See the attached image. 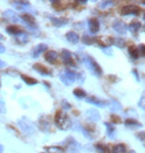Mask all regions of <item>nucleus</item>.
<instances>
[{"mask_svg":"<svg viewBox=\"0 0 145 153\" xmlns=\"http://www.w3.org/2000/svg\"><path fill=\"white\" fill-rule=\"evenodd\" d=\"M129 153H135V151H130V152H129Z\"/></svg>","mask_w":145,"mask_h":153,"instance_id":"obj_43","label":"nucleus"},{"mask_svg":"<svg viewBox=\"0 0 145 153\" xmlns=\"http://www.w3.org/2000/svg\"><path fill=\"white\" fill-rule=\"evenodd\" d=\"M45 150H47L48 153H66L62 147L59 146H50V147H45Z\"/></svg>","mask_w":145,"mask_h":153,"instance_id":"obj_23","label":"nucleus"},{"mask_svg":"<svg viewBox=\"0 0 145 153\" xmlns=\"http://www.w3.org/2000/svg\"><path fill=\"white\" fill-rule=\"evenodd\" d=\"M74 94H75L76 97H78V99H85L86 96H87L86 91L84 90H82V88H80L74 90Z\"/></svg>","mask_w":145,"mask_h":153,"instance_id":"obj_27","label":"nucleus"},{"mask_svg":"<svg viewBox=\"0 0 145 153\" xmlns=\"http://www.w3.org/2000/svg\"><path fill=\"white\" fill-rule=\"evenodd\" d=\"M57 58H58V53L56 51H49L45 54V60L50 64H54L56 62Z\"/></svg>","mask_w":145,"mask_h":153,"instance_id":"obj_15","label":"nucleus"},{"mask_svg":"<svg viewBox=\"0 0 145 153\" xmlns=\"http://www.w3.org/2000/svg\"><path fill=\"white\" fill-rule=\"evenodd\" d=\"M88 28H89V32L91 34H95V33L98 32L100 30V22L97 18H91L88 21Z\"/></svg>","mask_w":145,"mask_h":153,"instance_id":"obj_10","label":"nucleus"},{"mask_svg":"<svg viewBox=\"0 0 145 153\" xmlns=\"http://www.w3.org/2000/svg\"><path fill=\"white\" fill-rule=\"evenodd\" d=\"M6 32L8 33V34L10 35H19L20 33H22V31L18 28L17 26H14V25H11V26H8L7 28H6Z\"/></svg>","mask_w":145,"mask_h":153,"instance_id":"obj_21","label":"nucleus"},{"mask_svg":"<svg viewBox=\"0 0 145 153\" xmlns=\"http://www.w3.org/2000/svg\"><path fill=\"white\" fill-rule=\"evenodd\" d=\"M4 52H5V48H4V46L0 45V54L4 53Z\"/></svg>","mask_w":145,"mask_h":153,"instance_id":"obj_38","label":"nucleus"},{"mask_svg":"<svg viewBox=\"0 0 145 153\" xmlns=\"http://www.w3.org/2000/svg\"><path fill=\"white\" fill-rule=\"evenodd\" d=\"M18 124H19V126H20L21 129H22L23 132L30 134L34 131L33 125L31 124V122L29 120H27V119H25V118L21 119V120L18 122Z\"/></svg>","mask_w":145,"mask_h":153,"instance_id":"obj_6","label":"nucleus"},{"mask_svg":"<svg viewBox=\"0 0 145 153\" xmlns=\"http://www.w3.org/2000/svg\"><path fill=\"white\" fill-rule=\"evenodd\" d=\"M60 79L63 82V84H65L66 85H71L77 79V75L75 72H72L70 70H66L60 76Z\"/></svg>","mask_w":145,"mask_h":153,"instance_id":"obj_3","label":"nucleus"},{"mask_svg":"<svg viewBox=\"0 0 145 153\" xmlns=\"http://www.w3.org/2000/svg\"><path fill=\"white\" fill-rule=\"evenodd\" d=\"M84 63L86 67L89 70V72L95 76H100L103 75V70L100 66L98 65L97 62L95 61L91 56H85L84 57Z\"/></svg>","mask_w":145,"mask_h":153,"instance_id":"obj_1","label":"nucleus"},{"mask_svg":"<svg viewBox=\"0 0 145 153\" xmlns=\"http://www.w3.org/2000/svg\"><path fill=\"white\" fill-rule=\"evenodd\" d=\"M86 100H87V102L91 103V105H97V106H100V108H104L106 105H107L106 102H103V100H98L97 97H95L94 96H91V97H87Z\"/></svg>","mask_w":145,"mask_h":153,"instance_id":"obj_12","label":"nucleus"},{"mask_svg":"<svg viewBox=\"0 0 145 153\" xmlns=\"http://www.w3.org/2000/svg\"><path fill=\"white\" fill-rule=\"evenodd\" d=\"M0 88H1V81H0Z\"/></svg>","mask_w":145,"mask_h":153,"instance_id":"obj_44","label":"nucleus"},{"mask_svg":"<svg viewBox=\"0 0 145 153\" xmlns=\"http://www.w3.org/2000/svg\"><path fill=\"white\" fill-rule=\"evenodd\" d=\"M140 12V8L135 5H126L120 10L121 15H124V16H126V15H135V16H137V15H139Z\"/></svg>","mask_w":145,"mask_h":153,"instance_id":"obj_4","label":"nucleus"},{"mask_svg":"<svg viewBox=\"0 0 145 153\" xmlns=\"http://www.w3.org/2000/svg\"><path fill=\"white\" fill-rule=\"evenodd\" d=\"M67 40L69 41L70 43H72V44H78V43L80 42V37H79V35L77 34V33L75 32H69V33H67Z\"/></svg>","mask_w":145,"mask_h":153,"instance_id":"obj_19","label":"nucleus"},{"mask_svg":"<svg viewBox=\"0 0 145 153\" xmlns=\"http://www.w3.org/2000/svg\"><path fill=\"white\" fill-rule=\"evenodd\" d=\"M50 20L53 22V24L56 27H63L68 24V19L66 18H56V17H50Z\"/></svg>","mask_w":145,"mask_h":153,"instance_id":"obj_16","label":"nucleus"},{"mask_svg":"<svg viewBox=\"0 0 145 153\" xmlns=\"http://www.w3.org/2000/svg\"><path fill=\"white\" fill-rule=\"evenodd\" d=\"M136 137L137 138H139L141 141H144V132L142 131V132H140V133H138V134H136Z\"/></svg>","mask_w":145,"mask_h":153,"instance_id":"obj_37","label":"nucleus"},{"mask_svg":"<svg viewBox=\"0 0 145 153\" xmlns=\"http://www.w3.org/2000/svg\"><path fill=\"white\" fill-rule=\"evenodd\" d=\"M33 69L42 76H51L52 75L50 70H48L45 66L41 65V64L37 63V64H35V65H33Z\"/></svg>","mask_w":145,"mask_h":153,"instance_id":"obj_11","label":"nucleus"},{"mask_svg":"<svg viewBox=\"0 0 145 153\" xmlns=\"http://www.w3.org/2000/svg\"><path fill=\"white\" fill-rule=\"evenodd\" d=\"M27 39H28V37H27V34L26 33H20L19 35H17V42L20 43V44H25V43H27Z\"/></svg>","mask_w":145,"mask_h":153,"instance_id":"obj_30","label":"nucleus"},{"mask_svg":"<svg viewBox=\"0 0 145 153\" xmlns=\"http://www.w3.org/2000/svg\"><path fill=\"white\" fill-rule=\"evenodd\" d=\"M3 149H4V148H3V146L0 144V153H3Z\"/></svg>","mask_w":145,"mask_h":153,"instance_id":"obj_40","label":"nucleus"},{"mask_svg":"<svg viewBox=\"0 0 145 153\" xmlns=\"http://www.w3.org/2000/svg\"><path fill=\"white\" fill-rule=\"evenodd\" d=\"M124 123H125L126 126H129V127H131V128H134V127H137V126H139V127L142 126V124L139 123V122H138L137 120H135V119H133V118L126 119Z\"/></svg>","mask_w":145,"mask_h":153,"instance_id":"obj_22","label":"nucleus"},{"mask_svg":"<svg viewBox=\"0 0 145 153\" xmlns=\"http://www.w3.org/2000/svg\"><path fill=\"white\" fill-rule=\"evenodd\" d=\"M3 17L5 18L6 20L10 21V22H13V23H17L19 21V17H18L17 13L13 10H6L4 13H3Z\"/></svg>","mask_w":145,"mask_h":153,"instance_id":"obj_8","label":"nucleus"},{"mask_svg":"<svg viewBox=\"0 0 145 153\" xmlns=\"http://www.w3.org/2000/svg\"><path fill=\"white\" fill-rule=\"evenodd\" d=\"M113 4V1H103L100 3V8H107L109 5H112Z\"/></svg>","mask_w":145,"mask_h":153,"instance_id":"obj_33","label":"nucleus"},{"mask_svg":"<svg viewBox=\"0 0 145 153\" xmlns=\"http://www.w3.org/2000/svg\"><path fill=\"white\" fill-rule=\"evenodd\" d=\"M82 41L86 45H91L95 42V38L89 37V35H84V37L82 38Z\"/></svg>","mask_w":145,"mask_h":153,"instance_id":"obj_31","label":"nucleus"},{"mask_svg":"<svg viewBox=\"0 0 145 153\" xmlns=\"http://www.w3.org/2000/svg\"><path fill=\"white\" fill-rule=\"evenodd\" d=\"M112 28L119 34H125L127 31V25L121 20H115V22L112 25Z\"/></svg>","mask_w":145,"mask_h":153,"instance_id":"obj_7","label":"nucleus"},{"mask_svg":"<svg viewBox=\"0 0 145 153\" xmlns=\"http://www.w3.org/2000/svg\"><path fill=\"white\" fill-rule=\"evenodd\" d=\"M5 65V63L4 62H1V61H0V67H1V66H4Z\"/></svg>","mask_w":145,"mask_h":153,"instance_id":"obj_41","label":"nucleus"},{"mask_svg":"<svg viewBox=\"0 0 145 153\" xmlns=\"http://www.w3.org/2000/svg\"><path fill=\"white\" fill-rule=\"evenodd\" d=\"M112 153H126V147L123 144H117L113 147Z\"/></svg>","mask_w":145,"mask_h":153,"instance_id":"obj_26","label":"nucleus"},{"mask_svg":"<svg viewBox=\"0 0 145 153\" xmlns=\"http://www.w3.org/2000/svg\"><path fill=\"white\" fill-rule=\"evenodd\" d=\"M128 53L131 56L132 59H137L139 57V52L137 50V47H135V46H130L128 48Z\"/></svg>","mask_w":145,"mask_h":153,"instance_id":"obj_24","label":"nucleus"},{"mask_svg":"<svg viewBox=\"0 0 145 153\" xmlns=\"http://www.w3.org/2000/svg\"><path fill=\"white\" fill-rule=\"evenodd\" d=\"M107 105H109V109L112 111H121V109H122L121 105H120V103L115 100H109V102H107Z\"/></svg>","mask_w":145,"mask_h":153,"instance_id":"obj_18","label":"nucleus"},{"mask_svg":"<svg viewBox=\"0 0 145 153\" xmlns=\"http://www.w3.org/2000/svg\"><path fill=\"white\" fill-rule=\"evenodd\" d=\"M48 49V46L46 44H39L37 45L35 48H34V50L32 52V57L33 58H37L40 56V54H42L43 52H45L46 50Z\"/></svg>","mask_w":145,"mask_h":153,"instance_id":"obj_14","label":"nucleus"},{"mask_svg":"<svg viewBox=\"0 0 145 153\" xmlns=\"http://www.w3.org/2000/svg\"><path fill=\"white\" fill-rule=\"evenodd\" d=\"M86 114L92 121H98L100 119V114L95 109H88V111H87V114Z\"/></svg>","mask_w":145,"mask_h":153,"instance_id":"obj_17","label":"nucleus"},{"mask_svg":"<svg viewBox=\"0 0 145 153\" xmlns=\"http://www.w3.org/2000/svg\"><path fill=\"white\" fill-rule=\"evenodd\" d=\"M107 49H109V50H106V49H104L103 52H104V53H106V54H109V55H112V51H110V49H109V48H107Z\"/></svg>","mask_w":145,"mask_h":153,"instance_id":"obj_39","label":"nucleus"},{"mask_svg":"<svg viewBox=\"0 0 145 153\" xmlns=\"http://www.w3.org/2000/svg\"><path fill=\"white\" fill-rule=\"evenodd\" d=\"M113 44H115V46H117L118 48L122 49L125 47V41L122 39H119V38H115L113 39Z\"/></svg>","mask_w":145,"mask_h":153,"instance_id":"obj_32","label":"nucleus"},{"mask_svg":"<svg viewBox=\"0 0 145 153\" xmlns=\"http://www.w3.org/2000/svg\"><path fill=\"white\" fill-rule=\"evenodd\" d=\"M62 105H63L64 108H66V111H67V109L71 108V105H69V103H68L66 100H63V102H62Z\"/></svg>","mask_w":145,"mask_h":153,"instance_id":"obj_36","label":"nucleus"},{"mask_svg":"<svg viewBox=\"0 0 145 153\" xmlns=\"http://www.w3.org/2000/svg\"><path fill=\"white\" fill-rule=\"evenodd\" d=\"M3 39V36L2 35H0V40H2Z\"/></svg>","mask_w":145,"mask_h":153,"instance_id":"obj_42","label":"nucleus"},{"mask_svg":"<svg viewBox=\"0 0 145 153\" xmlns=\"http://www.w3.org/2000/svg\"><path fill=\"white\" fill-rule=\"evenodd\" d=\"M137 50L138 51H140V56L141 57H143L144 55H145V46L143 44H140L139 45V47L137 48Z\"/></svg>","mask_w":145,"mask_h":153,"instance_id":"obj_34","label":"nucleus"},{"mask_svg":"<svg viewBox=\"0 0 145 153\" xmlns=\"http://www.w3.org/2000/svg\"><path fill=\"white\" fill-rule=\"evenodd\" d=\"M95 42L97 43L100 47L103 48H109V46H112L113 44V39L109 37H100V38H95Z\"/></svg>","mask_w":145,"mask_h":153,"instance_id":"obj_9","label":"nucleus"},{"mask_svg":"<svg viewBox=\"0 0 145 153\" xmlns=\"http://www.w3.org/2000/svg\"><path fill=\"white\" fill-rule=\"evenodd\" d=\"M21 78H22V79L24 82H26L27 85H36L37 82L35 79H33V78H30V76H24V75H21Z\"/></svg>","mask_w":145,"mask_h":153,"instance_id":"obj_28","label":"nucleus"},{"mask_svg":"<svg viewBox=\"0 0 145 153\" xmlns=\"http://www.w3.org/2000/svg\"><path fill=\"white\" fill-rule=\"evenodd\" d=\"M104 125L106 126V130H107V135L110 139H113L115 137V129L113 127V125L109 122H104Z\"/></svg>","mask_w":145,"mask_h":153,"instance_id":"obj_20","label":"nucleus"},{"mask_svg":"<svg viewBox=\"0 0 145 153\" xmlns=\"http://www.w3.org/2000/svg\"><path fill=\"white\" fill-rule=\"evenodd\" d=\"M112 119L113 122H115V123H120V122H121V119H120L119 116L115 115V114L112 115Z\"/></svg>","mask_w":145,"mask_h":153,"instance_id":"obj_35","label":"nucleus"},{"mask_svg":"<svg viewBox=\"0 0 145 153\" xmlns=\"http://www.w3.org/2000/svg\"><path fill=\"white\" fill-rule=\"evenodd\" d=\"M55 122H56L57 126L60 128V129H68L72 122H71L70 117L68 116V114L63 111H57L56 115H55Z\"/></svg>","mask_w":145,"mask_h":153,"instance_id":"obj_2","label":"nucleus"},{"mask_svg":"<svg viewBox=\"0 0 145 153\" xmlns=\"http://www.w3.org/2000/svg\"><path fill=\"white\" fill-rule=\"evenodd\" d=\"M21 19L27 24V26L28 27H32V28L35 27V28H37V25L35 24V18H34L32 15L23 14V15H21Z\"/></svg>","mask_w":145,"mask_h":153,"instance_id":"obj_13","label":"nucleus"},{"mask_svg":"<svg viewBox=\"0 0 145 153\" xmlns=\"http://www.w3.org/2000/svg\"><path fill=\"white\" fill-rule=\"evenodd\" d=\"M127 28L130 30L132 33H136L138 32V30L141 28V23L139 22H132L131 24H129V26Z\"/></svg>","mask_w":145,"mask_h":153,"instance_id":"obj_25","label":"nucleus"},{"mask_svg":"<svg viewBox=\"0 0 145 153\" xmlns=\"http://www.w3.org/2000/svg\"><path fill=\"white\" fill-rule=\"evenodd\" d=\"M62 58H63V62L65 65L67 66H72L76 67L75 61L73 59V54L68 50H63L62 51Z\"/></svg>","mask_w":145,"mask_h":153,"instance_id":"obj_5","label":"nucleus"},{"mask_svg":"<svg viewBox=\"0 0 145 153\" xmlns=\"http://www.w3.org/2000/svg\"><path fill=\"white\" fill-rule=\"evenodd\" d=\"M95 148H97V150L100 153H110L109 149L107 148V146L101 144V143H97V144L95 145Z\"/></svg>","mask_w":145,"mask_h":153,"instance_id":"obj_29","label":"nucleus"}]
</instances>
